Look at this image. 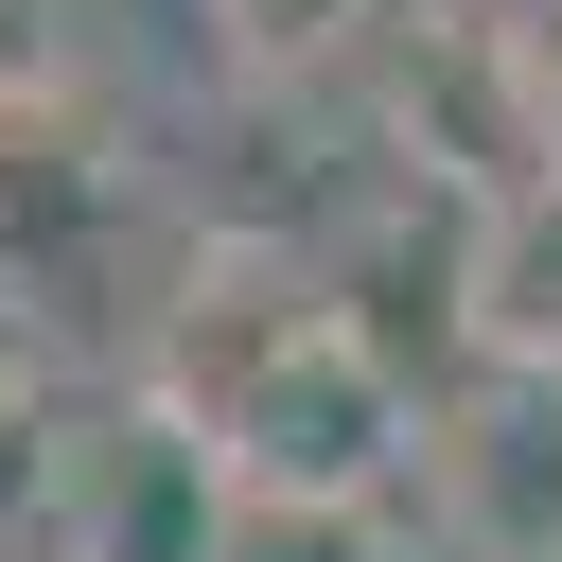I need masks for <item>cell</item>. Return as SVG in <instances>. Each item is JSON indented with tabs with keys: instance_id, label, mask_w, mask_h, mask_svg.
Listing matches in <instances>:
<instances>
[{
	"instance_id": "6da1fadb",
	"label": "cell",
	"mask_w": 562,
	"mask_h": 562,
	"mask_svg": "<svg viewBox=\"0 0 562 562\" xmlns=\"http://www.w3.org/2000/svg\"><path fill=\"white\" fill-rule=\"evenodd\" d=\"M211 457H228V492H246V509H369V492L422 457V386H404V351L334 299V316L246 386V422H228Z\"/></svg>"
},
{
	"instance_id": "7a4b0ae2",
	"label": "cell",
	"mask_w": 562,
	"mask_h": 562,
	"mask_svg": "<svg viewBox=\"0 0 562 562\" xmlns=\"http://www.w3.org/2000/svg\"><path fill=\"white\" fill-rule=\"evenodd\" d=\"M316 316H334L316 246H281V228H211V246L176 263V299L140 316V404H158V422H193V439H228V422H246V386H263Z\"/></svg>"
},
{
	"instance_id": "3957f363",
	"label": "cell",
	"mask_w": 562,
	"mask_h": 562,
	"mask_svg": "<svg viewBox=\"0 0 562 562\" xmlns=\"http://www.w3.org/2000/svg\"><path fill=\"white\" fill-rule=\"evenodd\" d=\"M53 544H70V562H228V544H246V492H228V457H211L193 422L123 404L105 439L53 457Z\"/></svg>"
},
{
	"instance_id": "277c9868",
	"label": "cell",
	"mask_w": 562,
	"mask_h": 562,
	"mask_svg": "<svg viewBox=\"0 0 562 562\" xmlns=\"http://www.w3.org/2000/svg\"><path fill=\"white\" fill-rule=\"evenodd\" d=\"M439 299H457V334H474L492 369H562V176H527V193H474V211H457V263H439Z\"/></svg>"
},
{
	"instance_id": "5b68a950",
	"label": "cell",
	"mask_w": 562,
	"mask_h": 562,
	"mask_svg": "<svg viewBox=\"0 0 562 562\" xmlns=\"http://www.w3.org/2000/svg\"><path fill=\"white\" fill-rule=\"evenodd\" d=\"M211 18V53L246 70V88H316V70H351L404 0H193Z\"/></svg>"
}]
</instances>
